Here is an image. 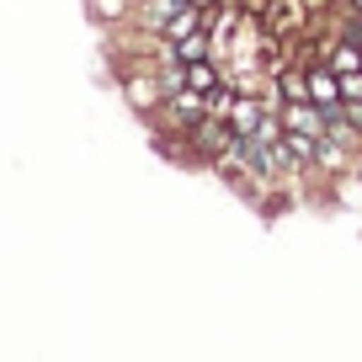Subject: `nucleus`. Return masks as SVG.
Returning a JSON list of instances; mask_svg holds the SVG:
<instances>
[{"label": "nucleus", "mask_w": 362, "mask_h": 362, "mask_svg": "<svg viewBox=\"0 0 362 362\" xmlns=\"http://www.w3.org/2000/svg\"><path fill=\"white\" fill-rule=\"evenodd\" d=\"M235 149H240V134L224 123V117L203 112L192 128H187V149H181V165L208 170V160H218V155H235Z\"/></svg>", "instance_id": "obj_1"}, {"label": "nucleus", "mask_w": 362, "mask_h": 362, "mask_svg": "<svg viewBox=\"0 0 362 362\" xmlns=\"http://www.w3.org/2000/svg\"><path fill=\"white\" fill-rule=\"evenodd\" d=\"M341 102H362V69L341 75Z\"/></svg>", "instance_id": "obj_10"}, {"label": "nucleus", "mask_w": 362, "mask_h": 362, "mask_svg": "<svg viewBox=\"0 0 362 362\" xmlns=\"http://www.w3.org/2000/svg\"><path fill=\"white\" fill-rule=\"evenodd\" d=\"M86 11H90V22L117 27V22H128V16H134V0H86Z\"/></svg>", "instance_id": "obj_9"}, {"label": "nucleus", "mask_w": 362, "mask_h": 362, "mask_svg": "<svg viewBox=\"0 0 362 362\" xmlns=\"http://www.w3.org/2000/svg\"><path fill=\"white\" fill-rule=\"evenodd\" d=\"M261 117H267V102H261V90H240L235 112H229V128H235L240 139H250L261 128Z\"/></svg>", "instance_id": "obj_5"}, {"label": "nucleus", "mask_w": 362, "mask_h": 362, "mask_svg": "<svg viewBox=\"0 0 362 362\" xmlns=\"http://www.w3.org/2000/svg\"><path fill=\"white\" fill-rule=\"evenodd\" d=\"M309 102H315L320 112H336L341 107V75L330 64H309Z\"/></svg>", "instance_id": "obj_2"}, {"label": "nucleus", "mask_w": 362, "mask_h": 362, "mask_svg": "<svg viewBox=\"0 0 362 362\" xmlns=\"http://www.w3.org/2000/svg\"><path fill=\"white\" fill-rule=\"evenodd\" d=\"M277 117H283V128H293V134H309V139L325 134V112H320L315 102H283Z\"/></svg>", "instance_id": "obj_4"}, {"label": "nucleus", "mask_w": 362, "mask_h": 362, "mask_svg": "<svg viewBox=\"0 0 362 362\" xmlns=\"http://www.w3.org/2000/svg\"><path fill=\"white\" fill-rule=\"evenodd\" d=\"M346 6H351V11H357V16H362V0H346Z\"/></svg>", "instance_id": "obj_11"}, {"label": "nucleus", "mask_w": 362, "mask_h": 362, "mask_svg": "<svg viewBox=\"0 0 362 362\" xmlns=\"http://www.w3.org/2000/svg\"><path fill=\"white\" fill-rule=\"evenodd\" d=\"M325 64L330 69H336V75H351V69H362V48L357 43H351V37H330V43H325Z\"/></svg>", "instance_id": "obj_6"}, {"label": "nucleus", "mask_w": 362, "mask_h": 362, "mask_svg": "<svg viewBox=\"0 0 362 362\" xmlns=\"http://www.w3.org/2000/svg\"><path fill=\"white\" fill-rule=\"evenodd\" d=\"M351 165H357V149H346V144L320 134V144H315V170L320 176H351Z\"/></svg>", "instance_id": "obj_3"}, {"label": "nucleus", "mask_w": 362, "mask_h": 362, "mask_svg": "<svg viewBox=\"0 0 362 362\" xmlns=\"http://www.w3.org/2000/svg\"><path fill=\"white\" fill-rule=\"evenodd\" d=\"M218 80H224V64H218L214 54H208V59H192V64H187V86L203 90V96H208V90H218Z\"/></svg>", "instance_id": "obj_7"}, {"label": "nucleus", "mask_w": 362, "mask_h": 362, "mask_svg": "<svg viewBox=\"0 0 362 362\" xmlns=\"http://www.w3.org/2000/svg\"><path fill=\"white\" fill-rule=\"evenodd\" d=\"M208 54H214V33H208V27H192L187 37H176V59H181V64L208 59Z\"/></svg>", "instance_id": "obj_8"}]
</instances>
